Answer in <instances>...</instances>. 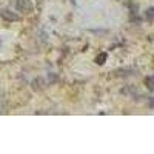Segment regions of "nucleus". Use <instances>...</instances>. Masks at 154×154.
I'll use <instances>...</instances> for the list:
<instances>
[{
	"instance_id": "4",
	"label": "nucleus",
	"mask_w": 154,
	"mask_h": 154,
	"mask_svg": "<svg viewBox=\"0 0 154 154\" xmlns=\"http://www.w3.org/2000/svg\"><path fill=\"white\" fill-rule=\"evenodd\" d=\"M43 80L42 79H35L34 82H32V89H35V91H37V89H42L43 86Z\"/></svg>"
},
{
	"instance_id": "2",
	"label": "nucleus",
	"mask_w": 154,
	"mask_h": 154,
	"mask_svg": "<svg viewBox=\"0 0 154 154\" xmlns=\"http://www.w3.org/2000/svg\"><path fill=\"white\" fill-rule=\"evenodd\" d=\"M0 16H2V19L6 20V22H17V20L20 19L16 12H12V11H9V9H3L2 12H0Z\"/></svg>"
},
{
	"instance_id": "3",
	"label": "nucleus",
	"mask_w": 154,
	"mask_h": 154,
	"mask_svg": "<svg viewBox=\"0 0 154 154\" xmlns=\"http://www.w3.org/2000/svg\"><path fill=\"white\" fill-rule=\"evenodd\" d=\"M106 59H108V54L106 53H100L96 57V63H97V65H103V63L106 62Z\"/></svg>"
},
{
	"instance_id": "5",
	"label": "nucleus",
	"mask_w": 154,
	"mask_h": 154,
	"mask_svg": "<svg viewBox=\"0 0 154 154\" xmlns=\"http://www.w3.org/2000/svg\"><path fill=\"white\" fill-rule=\"evenodd\" d=\"M146 20H148V22H152V20H154V8H152V6L146 9Z\"/></svg>"
},
{
	"instance_id": "6",
	"label": "nucleus",
	"mask_w": 154,
	"mask_h": 154,
	"mask_svg": "<svg viewBox=\"0 0 154 154\" xmlns=\"http://www.w3.org/2000/svg\"><path fill=\"white\" fill-rule=\"evenodd\" d=\"M145 83H146V86H148L149 89H154V75L146 77V79H145Z\"/></svg>"
},
{
	"instance_id": "8",
	"label": "nucleus",
	"mask_w": 154,
	"mask_h": 154,
	"mask_svg": "<svg viewBox=\"0 0 154 154\" xmlns=\"http://www.w3.org/2000/svg\"><path fill=\"white\" fill-rule=\"evenodd\" d=\"M149 108H154V97H151V100H149Z\"/></svg>"
},
{
	"instance_id": "7",
	"label": "nucleus",
	"mask_w": 154,
	"mask_h": 154,
	"mask_svg": "<svg viewBox=\"0 0 154 154\" xmlns=\"http://www.w3.org/2000/svg\"><path fill=\"white\" fill-rule=\"evenodd\" d=\"M56 79H57V77H56V74H53V72H51V74L48 75V82H49V83L56 82Z\"/></svg>"
},
{
	"instance_id": "9",
	"label": "nucleus",
	"mask_w": 154,
	"mask_h": 154,
	"mask_svg": "<svg viewBox=\"0 0 154 154\" xmlns=\"http://www.w3.org/2000/svg\"><path fill=\"white\" fill-rule=\"evenodd\" d=\"M37 2H42V0H37Z\"/></svg>"
},
{
	"instance_id": "1",
	"label": "nucleus",
	"mask_w": 154,
	"mask_h": 154,
	"mask_svg": "<svg viewBox=\"0 0 154 154\" xmlns=\"http://www.w3.org/2000/svg\"><path fill=\"white\" fill-rule=\"evenodd\" d=\"M16 8H17L19 12H23V14H29V12H32L31 0H16Z\"/></svg>"
}]
</instances>
